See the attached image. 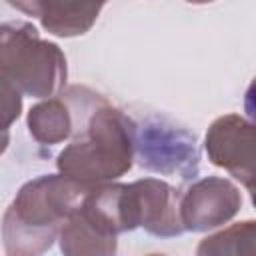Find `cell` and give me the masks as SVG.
<instances>
[{
    "label": "cell",
    "mask_w": 256,
    "mask_h": 256,
    "mask_svg": "<svg viewBox=\"0 0 256 256\" xmlns=\"http://www.w3.org/2000/svg\"><path fill=\"white\" fill-rule=\"evenodd\" d=\"M90 190L62 174L26 182L2 218L8 256H42Z\"/></svg>",
    "instance_id": "obj_1"
},
{
    "label": "cell",
    "mask_w": 256,
    "mask_h": 256,
    "mask_svg": "<svg viewBox=\"0 0 256 256\" xmlns=\"http://www.w3.org/2000/svg\"><path fill=\"white\" fill-rule=\"evenodd\" d=\"M134 140L136 124L118 108L102 102L58 154L56 166L62 176L96 188L132 168Z\"/></svg>",
    "instance_id": "obj_2"
},
{
    "label": "cell",
    "mask_w": 256,
    "mask_h": 256,
    "mask_svg": "<svg viewBox=\"0 0 256 256\" xmlns=\"http://www.w3.org/2000/svg\"><path fill=\"white\" fill-rule=\"evenodd\" d=\"M0 76L28 96H56L66 84V58L30 22L0 24Z\"/></svg>",
    "instance_id": "obj_3"
},
{
    "label": "cell",
    "mask_w": 256,
    "mask_h": 256,
    "mask_svg": "<svg viewBox=\"0 0 256 256\" xmlns=\"http://www.w3.org/2000/svg\"><path fill=\"white\" fill-rule=\"evenodd\" d=\"M178 192L158 178H142L124 184L122 208L128 230L142 226L154 236H178L184 232L180 222Z\"/></svg>",
    "instance_id": "obj_4"
},
{
    "label": "cell",
    "mask_w": 256,
    "mask_h": 256,
    "mask_svg": "<svg viewBox=\"0 0 256 256\" xmlns=\"http://www.w3.org/2000/svg\"><path fill=\"white\" fill-rule=\"evenodd\" d=\"M134 154H138L140 166L160 174L188 178L198 168L196 138L166 122L152 120L142 128L136 126Z\"/></svg>",
    "instance_id": "obj_5"
},
{
    "label": "cell",
    "mask_w": 256,
    "mask_h": 256,
    "mask_svg": "<svg viewBox=\"0 0 256 256\" xmlns=\"http://www.w3.org/2000/svg\"><path fill=\"white\" fill-rule=\"evenodd\" d=\"M254 126L238 114L220 116L208 128L206 152L210 162L228 170L250 192L254 190Z\"/></svg>",
    "instance_id": "obj_6"
},
{
    "label": "cell",
    "mask_w": 256,
    "mask_h": 256,
    "mask_svg": "<svg viewBox=\"0 0 256 256\" xmlns=\"http://www.w3.org/2000/svg\"><path fill=\"white\" fill-rule=\"evenodd\" d=\"M242 198L238 188L218 176H208L194 182L180 198V222L184 230L204 232L226 224L240 210Z\"/></svg>",
    "instance_id": "obj_7"
},
{
    "label": "cell",
    "mask_w": 256,
    "mask_h": 256,
    "mask_svg": "<svg viewBox=\"0 0 256 256\" xmlns=\"http://www.w3.org/2000/svg\"><path fill=\"white\" fill-rule=\"evenodd\" d=\"M16 10H22L30 16H36L42 26L56 36H78L92 28L96 22L102 2H10Z\"/></svg>",
    "instance_id": "obj_8"
},
{
    "label": "cell",
    "mask_w": 256,
    "mask_h": 256,
    "mask_svg": "<svg viewBox=\"0 0 256 256\" xmlns=\"http://www.w3.org/2000/svg\"><path fill=\"white\" fill-rule=\"evenodd\" d=\"M76 108L62 92L60 98H48L28 112V128L40 144H58L70 138L76 130Z\"/></svg>",
    "instance_id": "obj_9"
},
{
    "label": "cell",
    "mask_w": 256,
    "mask_h": 256,
    "mask_svg": "<svg viewBox=\"0 0 256 256\" xmlns=\"http://www.w3.org/2000/svg\"><path fill=\"white\" fill-rule=\"evenodd\" d=\"M60 250L64 256H114L116 236L92 222L78 208L60 228Z\"/></svg>",
    "instance_id": "obj_10"
},
{
    "label": "cell",
    "mask_w": 256,
    "mask_h": 256,
    "mask_svg": "<svg viewBox=\"0 0 256 256\" xmlns=\"http://www.w3.org/2000/svg\"><path fill=\"white\" fill-rule=\"evenodd\" d=\"M196 256H256V222L244 220L204 238Z\"/></svg>",
    "instance_id": "obj_11"
},
{
    "label": "cell",
    "mask_w": 256,
    "mask_h": 256,
    "mask_svg": "<svg viewBox=\"0 0 256 256\" xmlns=\"http://www.w3.org/2000/svg\"><path fill=\"white\" fill-rule=\"evenodd\" d=\"M20 112H22L20 90L10 80L0 76V154L6 150V146L10 142L8 128L12 126V122L18 120Z\"/></svg>",
    "instance_id": "obj_12"
},
{
    "label": "cell",
    "mask_w": 256,
    "mask_h": 256,
    "mask_svg": "<svg viewBox=\"0 0 256 256\" xmlns=\"http://www.w3.org/2000/svg\"><path fill=\"white\" fill-rule=\"evenodd\" d=\"M150 256H164V254H150Z\"/></svg>",
    "instance_id": "obj_13"
}]
</instances>
